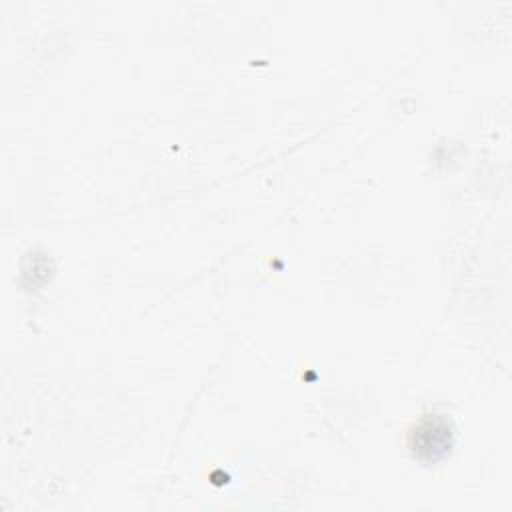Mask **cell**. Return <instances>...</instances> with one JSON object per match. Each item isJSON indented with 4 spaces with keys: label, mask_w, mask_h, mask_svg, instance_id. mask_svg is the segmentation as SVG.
<instances>
[{
    "label": "cell",
    "mask_w": 512,
    "mask_h": 512,
    "mask_svg": "<svg viewBox=\"0 0 512 512\" xmlns=\"http://www.w3.org/2000/svg\"><path fill=\"white\" fill-rule=\"evenodd\" d=\"M452 446V432L444 418L426 416L412 432V450L418 458L438 460Z\"/></svg>",
    "instance_id": "6da1fadb"
}]
</instances>
